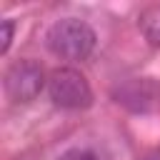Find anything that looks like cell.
Wrapping results in <instances>:
<instances>
[{"label": "cell", "instance_id": "cell-4", "mask_svg": "<svg viewBox=\"0 0 160 160\" xmlns=\"http://www.w3.org/2000/svg\"><path fill=\"white\" fill-rule=\"evenodd\" d=\"M112 95L122 108L132 112H148L160 105V82L155 78H132L122 82Z\"/></svg>", "mask_w": 160, "mask_h": 160}, {"label": "cell", "instance_id": "cell-3", "mask_svg": "<svg viewBox=\"0 0 160 160\" xmlns=\"http://www.w3.org/2000/svg\"><path fill=\"white\" fill-rule=\"evenodd\" d=\"M2 85L12 102H32L40 95V90L48 85V80H45V70L38 60L22 58V60H15L5 70Z\"/></svg>", "mask_w": 160, "mask_h": 160}, {"label": "cell", "instance_id": "cell-6", "mask_svg": "<svg viewBox=\"0 0 160 160\" xmlns=\"http://www.w3.org/2000/svg\"><path fill=\"white\" fill-rule=\"evenodd\" d=\"M58 160H102V155L98 152V150H92V148H70V150H65Z\"/></svg>", "mask_w": 160, "mask_h": 160}, {"label": "cell", "instance_id": "cell-5", "mask_svg": "<svg viewBox=\"0 0 160 160\" xmlns=\"http://www.w3.org/2000/svg\"><path fill=\"white\" fill-rule=\"evenodd\" d=\"M138 25L145 35V40L155 48H160V5H150L140 12L138 18Z\"/></svg>", "mask_w": 160, "mask_h": 160}, {"label": "cell", "instance_id": "cell-2", "mask_svg": "<svg viewBox=\"0 0 160 160\" xmlns=\"http://www.w3.org/2000/svg\"><path fill=\"white\" fill-rule=\"evenodd\" d=\"M48 95L62 110H82L92 102L90 82L75 68H55L48 78Z\"/></svg>", "mask_w": 160, "mask_h": 160}, {"label": "cell", "instance_id": "cell-8", "mask_svg": "<svg viewBox=\"0 0 160 160\" xmlns=\"http://www.w3.org/2000/svg\"><path fill=\"white\" fill-rule=\"evenodd\" d=\"M142 160H160V152H150V155H145Z\"/></svg>", "mask_w": 160, "mask_h": 160}, {"label": "cell", "instance_id": "cell-7", "mask_svg": "<svg viewBox=\"0 0 160 160\" xmlns=\"http://www.w3.org/2000/svg\"><path fill=\"white\" fill-rule=\"evenodd\" d=\"M12 32H15V22L8 18V20H2V42H0V52L5 55L8 50H10V42H12Z\"/></svg>", "mask_w": 160, "mask_h": 160}, {"label": "cell", "instance_id": "cell-1", "mask_svg": "<svg viewBox=\"0 0 160 160\" xmlns=\"http://www.w3.org/2000/svg\"><path fill=\"white\" fill-rule=\"evenodd\" d=\"M98 35L90 22L80 18H62L52 22L45 32V45L52 55L62 60H85L95 50Z\"/></svg>", "mask_w": 160, "mask_h": 160}]
</instances>
